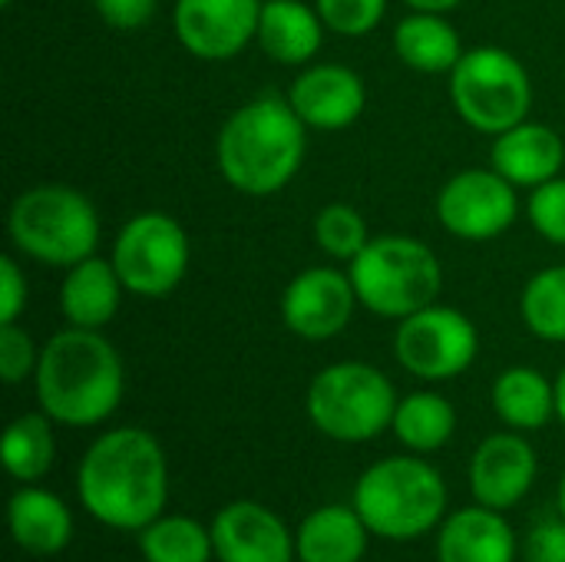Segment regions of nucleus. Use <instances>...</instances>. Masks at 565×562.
Here are the masks:
<instances>
[{
  "label": "nucleus",
  "instance_id": "nucleus-21",
  "mask_svg": "<svg viewBox=\"0 0 565 562\" xmlns=\"http://www.w3.org/2000/svg\"><path fill=\"white\" fill-rule=\"evenodd\" d=\"M324 20L305 0H265L258 17V46L281 66H308L324 43Z\"/></svg>",
  "mask_w": 565,
  "mask_h": 562
},
{
  "label": "nucleus",
  "instance_id": "nucleus-25",
  "mask_svg": "<svg viewBox=\"0 0 565 562\" xmlns=\"http://www.w3.org/2000/svg\"><path fill=\"white\" fill-rule=\"evenodd\" d=\"M391 431L411 454H434L450 444L457 431V411L454 404L437 391H414L397 401Z\"/></svg>",
  "mask_w": 565,
  "mask_h": 562
},
{
  "label": "nucleus",
  "instance_id": "nucleus-36",
  "mask_svg": "<svg viewBox=\"0 0 565 562\" xmlns=\"http://www.w3.org/2000/svg\"><path fill=\"white\" fill-rule=\"evenodd\" d=\"M411 10H430V13H450L454 7H460L463 0H404Z\"/></svg>",
  "mask_w": 565,
  "mask_h": 562
},
{
  "label": "nucleus",
  "instance_id": "nucleus-28",
  "mask_svg": "<svg viewBox=\"0 0 565 562\" xmlns=\"http://www.w3.org/2000/svg\"><path fill=\"white\" fill-rule=\"evenodd\" d=\"M520 315L540 341L565 344V265H550L526 282Z\"/></svg>",
  "mask_w": 565,
  "mask_h": 562
},
{
  "label": "nucleus",
  "instance_id": "nucleus-37",
  "mask_svg": "<svg viewBox=\"0 0 565 562\" xmlns=\"http://www.w3.org/2000/svg\"><path fill=\"white\" fill-rule=\"evenodd\" d=\"M556 417L565 424V368L556 378Z\"/></svg>",
  "mask_w": 565,
  "mask_h": 562
},
{
  "label": "nucleus",
  "instance_id": "nucleus-8",
  "mask_svg": "<svg viewBox=\"0 0 565 562\" xmlns=\"http://www.w3.org/2000/svg\"><path fill=\"white\" fill-rule=\"evenodd\" d=\"M450 99L470 129L500 136L530 116L533 79L510 50L473 46L450 70Z\"/></svg>",
  "mask_w": 565,
  "mask_h": 562
},
{
  "label": "nucleus",
  "instance_id": "nucleus-23",
  "mask_svg": "<svg viewBox=\"0 0 565 562\" xmlns=\"http://www.w3.org/2000/svg\"><path fill=\"white\" fill-rule=\"evenodd\" d=\"M497 417L520 434L543 431L556 417V384L536 368H507L490 391Z\"/></svg>",
  "mask_w": 565,
  "mask_h": 562
},
{
  "label": "nucleus",
  "instance_id": "nucleus-13",
  "mask_svg": "<svg viewBox=\"0 0 565 562\" xmlns=\"http://www.w3.org/2000/svg\"><path fill=\"white\" fill-rule=\"evenodd\" d=\"M358 291L348 272L305 268L281 291V321L305 341H328L351 325Z\"/></svg>",
  "mask_w": 565,
  "mask_h": 562
},
{
  "label": "nucleus",
  "instance_id": "nucleus-39",
  "mask_svg": "<svg viewBox=\"0 0 565 562\" xmlns=\"http://www.w3.org/2000/svg\"><path fill=\"white\" fill-rule=\"evenodd\" d=\"M10 3H13V0H0V7H10Z\"/></svg>",
  "mask_w": 565,
  "mask_h": 562
},
{
  "label": "nucleus",
  "instance_id": "nucleus-1",
  "mask_svg": "<svg viewBox=\"0 0 565 562\" xmlns=\"http://www.w3.org/2000/svg\"><path fill=\"white\" fill-rule=\"evenodd\" d=\"M83 510L119 533H139L166 513L169 464L156 434L146 427H113L99 434L76 470Z\"/></svg>",
  "mask_w": 565,
  "mask_h": 562
},
{
  "label": "nucleus",
  "instance_id": "nucleus-32",
  "mask_svg": "<svg viewBox=\"0 0 565 562\" xmlns=\"http://www.w3.org/2000/svg\"><path fill=\"white\" fill-rule=\"evenodd\" d=\"M530 222L533 229L553 242V245H563L565 248V179L556 176L543 185H536L530 192Z\"/></svg>",
  "mask_w": 565,
  "mask_h": 562
},
{
  "label": "nucleus",
  "instance_id": "nucleus-9",
  "mask_svg": "<svg viewBox=\"0 0 565 562\" xmlns=\"http://www.w3.org/2000/svg\"><path fill=\"white\" fill-rule=\"evenodd\" d=\"M192 245L179 219L166 212H139L132 215L116 242L109 262L116 265L126 291L139 298H166L172 295L189 272Z\"/></svg>",
  "mask_w": 565,
  "mask_h": 562
},
{
  "label": "nucleus",
  "instance_id": "nucleus-11",
  "mask_svg": "<svg viewBox=\"0 0 565 562\" xmlns=\"http://www.w3.org/2000/svg\"><path fill=\"white\" fill-rule=\"evenodd\" d=\"M520 215L516 185L490 169H463L437 192V222L463 242H490Z\"/></svg>",
  "mask_w": 565,
  "mask_h": 562
},
{
  "label": "nucleus",
  "instance_id": "nucleus-6",
  "mask_svg": "<svg viewBox=\"0 0 565 562\" xmlns=\"http://www.w3.org/2000/svg\"><path fill=\"white\" fill-rule=\"evenodd\" d=\"M358 305L377 318L404 321L437 301L444 268L430 245L411 235H377L348 265Z\"/></svg>",
  "mask_w": 565,
  "mask_h": 562
},
{
  "label": "nucleus",
  "instance_id": "nucleus-17",
  "mask_svg": "<svg viewBox=\"0 0 565 562\" xmlns=\"http://www.w3.org/2000/svg\"><path fill=\"white\" fill-rule=\"evenodd\" d=\"M565 142L563 136L546 126L523 119L513 129L493 136L490 146V166L510 179L516 189H536L563 172Z\"/></svg>",
  "mask_w": 565,
  "mask_h": 562
},
{
  "label": "nucleus",
  "instance_id": "nucleus-31",
  "mask_svg": "<svg viewBox=\"0 0 565 562\" xmlns=\"http://www.w3.org/2000/svg\"><path fill=\"white\" fill-rule=\"evenodd\" d=\"M40 348L33 344L30 331L20 325H0V378L3 384H23L36 374Z\"/></svg>",
  "mask_w": 565,
  "mask_h": 562
},
{
  "label": "nucleus",
  "instance_id": "nucleus-27",
  "mask_svg": "<svg viewBox=\"0 0 565 562\" xmlns=\"http://www.w3.org/2000/svg\"><path fill=\"white\" fill-rule=\"evenodd\" d=\"M56 460V437H53V421L36 411V414H20L10 421L3 434V467L13 480L20 484H36L50 474Z\"/></svg>",
  "mask_w": 565,
  "mask_h": 562
},
{
  "label": "nucleus",
  "instance_id": "nucleus-26",
  "mask_svg": "<svg viewBox=\"0 0 565 562\" xmlns=\"http://www.w3.org/2000/svg\"><path fill=\"white\" fill-rule=\"evenodd\" d=\"M139 553L146 562H212V527L185 513H162L139 530Z\"/></svg>",
  "mask_w": 565,
  "mask_h": 562
},
{
  "label": "nucleus",
  "instance_id": "nucleus-18",
  "mask_svg": "<svg viewBox=\"0 0 565 562\" xmlns=\"http://www.w3.org/2000/svg\"><path fill=\"white\" fill-rule=\"evenodd\" d=\"M520 540L500 510L463 507L437 527V562H516Z\"/></svg>",
  "mask_w": 565,
  "mask_h": 562
},
{
  "label": "nucleus",
  "instance_id": "nucleus-33",
  "mask_svg": "<svg viewBox=\"0 0 565 562\" xmlns=\"http://www.w3.org/2000/svg\"><path fill=\"white\" fill-rule=\"evenodd\" d=\"M30 298V285L13 255L0 258V325H17Z\"/></svg>",
  "mask_w": 565,
  "mask_h": 562
},
{
  "label": "nucleus",
  "instance_id": "nucleus-10",
  "mask_svg": "<svg viewBox=\"0 0 565 562\" xmlns=\"http://www.w3.org/2000/svg\"><path fill=\"white\" fill-rule=\"evenodd\" d=\"M394 354L397 364L420 381H454L477 361L480 331L460 308L434 301L397 325Z\"/></svg>",
  "mask_w": 565,
  "mask_h": 562
},
{
  "label": "nucleus",
  "instance_id": "nucleus-2",
  "mask_svg": "<svg viewBox=\"0 0 565 562\" xmlns=\"http://www.w3.org/2000/svg\"><path fill=\"white\" fill-rule=\"evenodd\" d=\"M33 388L40 411L53 424L96 427L122 404V358L103 331L63 328L40 348Z\"/></svg>",
  "mask_w": 565,
  "mask_h": 562
},
{
  "label": "nucleus",
  "instance_id": "nucleus-34",
  "mask_svg": "<svg viewBox=\"0 0 565 562\" xmlns=\"http://www.w3.org/2000/svg\"><path fill=\"white\" fill-rule=\"evenodd\" d=\"M526 562H565V520H543L526 533L523 543Z\"/></svg>",
  "mask_w": 565,
  "mask_h": 562
},
{
  "label": "nucleus",
  "instance_id": "nucleus-30",
  "mask_svg": "<svg viewBox=\"0 0 565 562\" xmlns=\"http://www.w3.org/2000/svg\"><path fill=\"white\" fill-rule=\"evenodd\" d=\"M324 26L338 36H367L387 13V0H315Z\"/></svg>",
  "mask_w": 565,
  "mask_h": 562
},
{
  "label": "nucleus",
  "instance_id": "nucleus-38",
  "mask_svg": "<svg viewBox=\"0 0 565 562\" xmlns=\"http://www.w3.org/2000/svg\"><path fill=\"white\" fill-rule=\"evenodd\" d=\"M559 517L565 520V470H563V480H559Z\"/></svg>",
  "mask_w": 565,
  "mask_h": 562
},
{
  "label": "nucleus",
  "instance_id": "nucleus-29",
  "mask_svg": "<svg viewBox=\"0 0 565 562\" xmlns=\"http://www.w3.org/2000/svg\"><path fill=\"white\" fill-rule=\"evenodd\" d=\"M315 242L318 248L334 258V262H354L367 242H371V232H367V222L364 215L354 209V205H344V202H331L324 205L318 215H315Z\"/></svg>",
  "mask_w": 565,
  "mask_h": 562
},
{
  "label": "nucleus",
  "instance_id": "nucleus-20",
  "mask_svg": "<svg viewBox=\"0 0 565 562\" xmlns=\"http://www.w3.org/2000/svg\"><path fill=\"white\" fill-rule=\"evenodd\" d=\"M7 523L13 543L30 556H60L73 540V513L70 507L33 484H23L7 507Z\"/></svg>",
  "mask_w": 565,
  "mask_h": 562
},
{
  "label": "nucleus",
  "instance_id": "nucleus-24",
  "mask_svg": "<svg viewBox=\"0 0 565 562\" xmlns=\"http://www.w3.org/2000/svg\"><path fill=\"white\" fill-rule=\"evenodd\" d=\"M394 50L411 70L430 73V76L450 73L463 56V43H460L457 26L444 13H430V10H411L397 23Z\"/></svg>",
  "mask_w": 565,
  "mask_h": 562
},
{
  "label": "nucleus",
  "instance_id": "nucleus-4",
  "mask_svg": "<svg viewBox=\"0 0 565 562\" xmlns=\"http://www.w3.org/2000/svg\"><path fill=\"white\" fill-rule=\"evenodd\" d=\"M447 484L420 454L371 464L354 484V510L381 540L411 543L447 520Z\"/></svg>",
  "mask_w": 565,
  "mask_h": 562
},
{
  "label": "nucleus",
  "instance_id": "nucleus-3",
  "mask_svg": "<svg viewBox=\"0 0 565 562\" xmlns=\"http://www.w3.org/2000/svg\"><path fill=\"white\" fill-rule=\"evenodd\" d=\"M308 152V126L288 96H255L238 106L215 139L222 179L242 195H275L301 169Z\"/></svg>",
  "mask_w": 565,
  "mask_h": 562
},
{
  "label": "nucleus",
  "instance_id": "nucleus-35",
  "mask_svg": "<svg viewBox=\"0 0 565 562\" xmlns=\"http://www.w3.org/2000/svg\"><path fill=\"white\" fill-rule=\"evenodd\" d=\"M159 0H93L99 20H106L113 30H142L156 17Z\"/></svg>",
  "mask_w": 565,
  "mask_h": 562
},
{
  "label": "nucleus",
  "instance_id": "nucleus-14",
  "mask_svg": "<svg viewBox=\"0 0 565 562\" xmlns=\"http://www.w3.org/2000/svg\"><path fill=\"white\" fill-rule=\"evenodd\" d=\"M540 474V457L533 444L520 431L490 434L470 457V494L480 507L490 510H513L526 500Z\"/></svg>",
  "mask_w": 565,
  "mask_h": 562
},
{
  "label": "nucleus",
  "instance_id": "nucleus-12",
  "mask_svg": "<svg viewBox=\"0 0 565 562\" xmlns=\"http://www.w3.org/2000/svg\"><path fill=\"white\" fill-rule=\"evenodd\" d=\"M265 0H175V40L199 60H232L258 36Z\"/></svg>",
  "mask_w": 565,
  "mask_h": 562
},
{
  "label": "nucleus",
  "instance_id": "nucleus-22",
  "mask_svg": "<svg viewBox=\"0 0 565 562\" xmlns=\"http://www.w3.org/2000/svg\"><path fill=\"white\" fill-rule=\"evenodd\" d=\"M374 533L361 520V513L344 503H328L311 510L295 530L298 562H361L367 553V540Z\"/></svg>",
  "mask_w": 565,
  "mask_h": 562
},
{
  "label": "nucleus",
  "instance_id": "nucleus-5",
  "mask_svg": "<svg viewBox=\"0 0 565 562\" xmlns=\"http://www.w3.org/2000/svg\"><path fill=\"white\" fill-rule=\"evenodd\" d=\"M7 232L20 255L40 265L73 268L76 262L96 255L99 212L79 189L43 182L13 199Z\"/></svg>",
  "mask_w": 565,
  "mask_h": 562
},
{
  "label": "nucleus",
  "instance_id": "nucleus-16",
  "mask_svg": "<svg viewBox=\"0 0 565 562\" xmlns=\"http://www.w3.org/2000/svg\"><path fill=\"white\" fill-rule=\"evenodd\" d=\"M288 103L295 106V113L308 129L334 132L361 119L367 106V86L351 66L311 63L295 76L288 89Z\"/></svg>",
  "mask_w": 565,
  "mask_h": 562
},
{
  "label": "nucleus",
  "instance_id": "nucleus-7",
  "mask_svg": "<svg viewBox=\"0 0 565 562\" xmlns=\"http://www.w3.org/2000/svg\"><path fill=\"white\" fill-rule=\"evenodd\" d=\"M305 411L324 437L364 444L394 424L397 391L381 368L364 361H338L311 378Z\"/></svg>",
  "mask_w": 565,
  "mask_h": 562
},
{
  "label": "nucleus",
  "instance_id": "nucleus-15",
  "mask_svg": "<svg viewBox=\"0 0 565 562\" xmlns=\"http://www.w3.org/2000/svg\"><path fill=\"white\" fill-rule=\"evenodd\" d=\"M212 543L218 562H295V537L285 520L255 503L235 500L225 503L212 520Z\"/></svg>",
  "mask_w": 565,
  "mask_h": 562
},
{
  "label": "nucleus",
  "instance_id": "nucleus-19",
  "mask_svg": "<svg viewBox=\"0 0 565 562\" xmlns=\"http://www.w3.org/2000/svg\"><path fill=\"white\" fill-rule=\"evenodd\" d=\"M122 291H126V285H122L116 265L89 255V258L76 262L73 268H66L63 285H60V311L70 328L103 331L116 318Z\"/></svg>",
  "mask_w": 565,
  "mask_h": 562
}]
</instances>
